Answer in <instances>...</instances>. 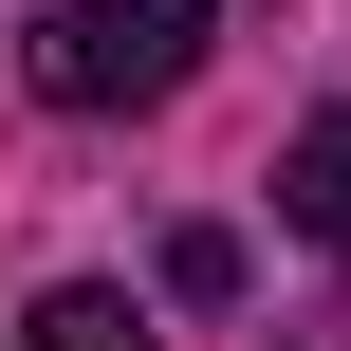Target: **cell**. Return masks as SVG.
Wrapping results in <instances>:
<instances>
[{
    "instance_id": "obj_1",
    "label": "cell",
    "mask_w": 351,
    "mask_h": 351,
    "mask_svg": "<svg viewBox=\"0 0 351 351\" xmlns=\"http://www.w3.org/2000/svg\"><path fill=\"white\" fill-rule=\"evenodd\" d=\"M19 74H37L56 111H167V93L204 74V0H56V19L19 37Z\"/></svg>"
},
{
    "instance_id": "obj_2",
    "label": "cell",
    "mask_w": 351,
    "mask_h": 351,
    "mask_svg": "<svg viewBox=\"0 0 351 351\" xmlns=\"http://www.w3.org/2000/svg\"><path fill=\"white\" fill-rule=\"evenodd\" d=\"M278 222H296V241H333V259H351V111H315V130L278 148Z\"/></svg>"
},
{
    "instance_id": "obj_3",
    "label": "cell",
    "mask_w": 351,
    "mask_h": 351,
    "mask_svg": "<svg viewBox=\"0 0 351 351\" xmlns=\"http://www.w3.org/2000/svg\"><path fill=\"white\" fill-rule=\"evenodd\" d=\"M19 351H148V315H130V296H93V278H74V296H37V333Z\"/></svg>"
}]
</instances>
